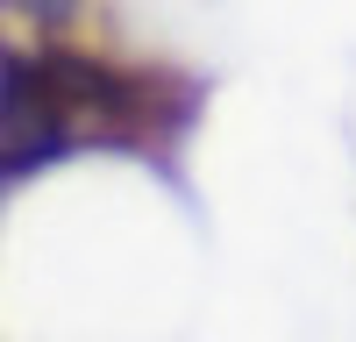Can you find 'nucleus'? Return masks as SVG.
Here are the masks:
<instances>
[{
  "label": "nucleus",
  "instance_id": "f257e3e1",
  "mask_svg": "<svg viewBox=\"0 0 356 342\" xmlns=\"http://www.w3.org/2000/svg\"><path fill=\"white\" fill-rule=\"evenodd\" d=\"M0 8H8V0H0Z\"/></svg>",
  "mask_w": 356,
  "mask_h": 342
}]
</instances>
